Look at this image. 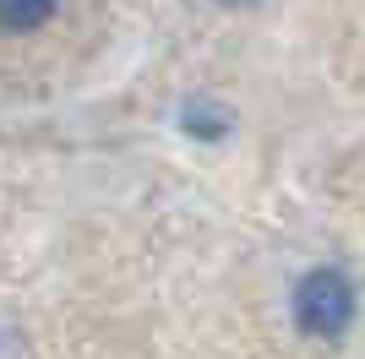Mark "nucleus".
<instances>
[{"label":"nucleus","mask_w":365,"mask_h":359,"mask_svg":"<svg viewBox=\"0 0 365 359\" xmlns=\"http://www.w3.org/2000/svg\"><path fill=\"white\" fill-rule=\"evenodd\" d=\"M289 311H294V327H300L305 338L333 343V338H344V332L354 327L360 299H354V283H349L338 267H311L300 283H294Z\"/></svg>","instance_id":"obj_1"},{"label":"nucleus","mask_w":365,"mask_h":359,"mask_svg":"<svg viewBox=\"0 0 365 359\" xmlns=\"http://www.w3.org/2000/svg\"><path fill=\"white\" fill-rule=\"evenodd\" d=\"M180 125L191 136H202V142H224V136L235 131V115H229L224 104H213V98H191V104L180 109Z\"/></svg>","instance_id":"obj_2"},{"label":"nucleus","mask_w":365,"mask_h":359,"mask_svg":"<svg viewBox=\"0 0 365 359\" xmlns=\"http://www.w3.org/2000/svg\"><path fill=\"white\" fill-rule=\"evenodd\" d=\"M55 11H61V0H0V28L6 33H38Z\"/></svg>","instance_id":"obj_3"},{"label":"nucleus","mask_w":365,"mask_h":359,"mask_svg":"<svg viewBox=\"0 0 365 359\" xmlns=\"http://www.w3.org/2000/svg\"><path fill=\"white\" fill-rule=\"evenodd\" d=\"M218 6H257V0H218Z\"/></svg>","instance_id":"obj_4"}]
</instances>
